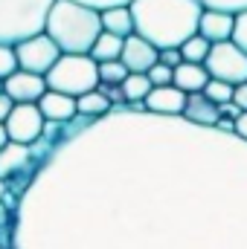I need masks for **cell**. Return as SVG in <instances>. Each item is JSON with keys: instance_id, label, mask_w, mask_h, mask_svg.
Segmentation results:
<instances>
[{"instance_id": "obj_1", "label": "cell", "mask_w": 247, "mask_h": 249, "mask_svg": "<svg viewBox=\"0 0 247 249\" xmlns=\"http://www.w3.org/2000/svg\"><path fill=\"white\" fill-rule=\"evenodd\" d=\"M9 249H247V142L114 107L47 124Z\"/></svg>"}, {"instance_id": "obj_2", "label": "cell", "mask_w": 247, "mask_h": 249, "mask_svg": "<svg viewBox=\"0 0 247 249\" xmlns=\"http://www.w3.org/2000/svg\"><path fill=\"white\" fill-rule=\"evenodd\" d=\"M128 9L134 18V35L145 38L160 53L181 50L192 35H198L204 15L198 0H134Z\"/></svg>"}, {"instance_id": "obj_3", "label": "cell", "mask_w": 247, "mask_h": 249, "mask_svg": "<svg viewBox=\"0 0 247 249\" xmlns=\"http://www.w3.org/2000/svg\"><path fill=\"white\" fill-rule=\"evenodd\" d=\"M44 32L53 38L62 55H90L96 38L102 35V15L76 0H56Z\"/></svg>"}, {"instance_id": "obj_4", "label": "cell", "mask_w": 247, "mask_h": 249, "mask_svg": "<svg viewBox=\"0 0 247 249\" xmlns=\"http://www.w3.org/2000/svg\"><path fill=\"white\" fill-rule=\"evenodd\" d=\"M56 0H0V44L18 47L35 38L47 26V15Z\"/></svg>"}, {"instance_id": "obj_5", "label": "cell", "mask_w": 247, "mask_h": 249, "mask_svg": "<svg viewBox=\"0 0 247 249\" xmlns=\"http://www.w3.org/2000/svg\"><path fill=\"white\" fill-rule=\"evenodd\" d=\"M47 90L82 99L90 90H99V64L90 55H62L47 72Z\"/></svg>"}, {"instance_id": "obj_6", "label": "cell", "mask_w": 247, "mask_h": 249, "mask_svg": "<svg viewBox=\"0 0 247 249\" xmlns=\"http://www.w3.org/2000/svg\"><path fill=\"white\" fill-rule=\"evenodd\" d=\"M204 70L209 72V78L215 81H224L230 87H239V84H247V55L233 44H215L204 61Z\"/></svg>"}, {"instance_id": "obj_7", "label": "cell", "mask_w": 247, "mask_h": 249, "mask_svg": "<svg viewBox=\"0 0 247 249\" xmlns=\"http://www.w3.org/2000/svg\"><path fill=\"white\" fill-rule=\"evenodd\" d=\"M15 58H18V70L23 72H32V75H44L56 67V61L62 58V50L53 44V38L47 32L35 35V38H26L15 47Z\"/></svg>"}, {"instance_id": "obj_8", "label": "cell", "mask_w": 247, "mask_h": 249, "mask_svg": "<svg viewBox=\"0 0 247 249\" xmlns=\"http://www.w3.org/2000/svg\"><path fill=\"white\" fill-rule=\"evenodd\" d=\"M41 160V148L38 145H15L9 142L0 151V180L9 186L12 180H23L21 188L26 186V180L35 174V165ZM18 188V191H21Z\"/></svg>"}, {"instance_id": "obj_9", "label": "cell", "mask_w": 247, "mask_h": 249, "mask_svg": "<svg viewBox=\"0 0 247 249\" xmlns=\"http://www.w3.org/2000/svg\"><path fill=\"white\" fill-rule=\"evenodd\" d=\"M9 142L15 145H38L47 133V122L38 110V105H15V110L6 119Z\"/></svg>"}, {"instance_id": "obj_10", "label": "cell", "mask_w": 247, "mask_h": 249, "mask_svg": "<svg viewBox=\"0 0 247 249\" xmlns=\"http://www.w3.org/2000/svg\"><path fill=\"white\" fill-rule=\"evenodd\" d=\"M3 93L15 102V105H38L47 93V78L44 75H32V72H12L3 81Z\"/></svg>"}, {"instance_id": "obj_11", "label": "cell", "mask_w": 247, "mask_h": 249, "mask_svg": "<svg viewBox=\"0 0 247 249\" xmlns=\"http://www.w3.org/2000/svg\"><path fill=\"white\" fill-rule=\"evenodd\" d=\"M120 61L125 64V70H128V72H134V75H145L154 64L160 61V50H157V47H151L145 38L131 35V38H125Z\"/></svg>"}, {"instance_id": "obj_12", "label": "cell", "mask_w": 247, "mask_h": 249, "mask_svg": "<svg viewBox=\"0 0 247 249\" xmlns=\"http://www.w3.org/2000/svg\"><path fill=\"white\" fill-rule=\"evenodd\" d=\"M233 29H236V15L230 12H218V9H204L201 23H198V35L204 41L215 44H227L233 41Z\"/></svg>"}, {"instance_id": "obj_13", "label": "cell", "mask_w": 247, "mask_h": 249, "mask_svg": "<svg viewBox=\"0 0 247 249\" xmlns=\"http://www.w3.org/2000/svg\"><path fill=\"white\" fill-rule=\"evenodd\" d=\"M186 107V93H181L175 84L169 87H151L145 99V110L154 116H184Z\"/></svg>"}, {"instance_id": "obj_14", "label": "cell", "mask_w": 247, "mask_h": 249, "mask_svg": "<svg viewBox=\"0 0 247 249\" xmlns=\"http://www.w3.org/2000/svg\"><path fill=\"white\" fill-rule=\"evenodd\" d=\"M38 110H41V116H44L47 124H70L76 119V99L47 90L44 99L38 102Z\"/></svg>"}, {"instance_id": "obj_15", "label": "cell", "mask_w": 247, "mask_h": 249, "mask_svg": "<svg viewBox=\"0 0 247 249\" xmlns=\"http://www.w3.org/2000/svg\"><path fill=\"white\" fill-rule=\"evenodd\" d=\"M184 119L189 124H198V127H218L221 110H218V105H212L204 93H195V96H186Z\"/></svg>"}, {"instance_id": "obj_16", "label": "cell", "mask_w": 247, "mask_h": 249, "mask_svg": "<svg viewBox=\"0 0 247 249\" xmlns=\"http://www.w3.org/2000/svg\"><path fill=\"white\" fill-rule=\"evenodd\" d=\"M206 81H209V72L204 70V64H181V67L175 70V78H172V84H175L181 93H186V96L204 93Z\"/></svg>"}, {"instance_id": "obj_17", "label": "cell", "mask_w": 247, "mask_h": 249, "mask_svg": "<svg viewBox=\"0 0 247 249\" xmlns=\"http://www.w3.org/2000/svg\"><path fill=\"white\" fill-rule=\"evenodd\" d=\"M99 15H102V32L117 35V38H123V41L134 35V18H131V9H128V6L105 9V12H99Z\"/></svg>"}, {"instance_id": "obj_18", "label": "cell", "mask_w": 247, "mask_h": 249, "mask_svg": "<svg viewBox=\"0 0 247 249\" xmlns=\"http://www.w3.org/2000/svg\"><path fill=\"white\" fill-rule=\"evenodd\" d=\"M111 110H114V105L102 90H90L82 99H76V116H82V119H102Z\"/></svg>"}, {"instance_id": "obj_19", "label": "cell", "mask_w": 247, "mask_h": 249, "mask_svg": "<svg viewBox=\"0 0 247 249\" xmlns=\"http://www.w3.org/2000/svg\"><path fill=\"white\" fill-rule=\"evenodd\" d=\"M123 38H117V35H108V32H102L99 38H96V44H93V50H90V58L96 64H108V61H120V55H123Z\"/></svg>"}, {"instance_id": "obj_20", "label": "cell", "mask_w": 247, "mask_h": 249, "mask_svg": "<svg viewBox=\"0 0 247 249\" xmlns=\"http://www.w3.org/2000/svg\"><path fill=\"white\" fill-rule=\"evenodd\" d=\"M123 99L125 105H145V99H148V93H151V81H148V75H128L123 81Z\"/></svg>"}, {"instance_id": "obj_21", "label": "cell", "mask_w": 247, "mask_h": 249, "mask_svg": "<svg viewBox=\"0 0 247 249\" xmlns=\"http://www.w3.org/2000/svg\"><path fill=\"white\" fill-rule=\"evenodd\" d=\"M209 50H212L209 41H204L201 35H192L184 47H181V58H184V64H204L206 55H209Z\"/></svg>"}, {"instance_id": "obj_22", "label": "cell", "mask_w": 247, "mask_h": 249, "mask_svg": "<svg viewBox=\"0 0 247 249\" xmlns=\"http://www.w3.org/2000/svg\"><path fill=\"white\" fill-rule=\"evenodd\" d=\"M128 75H131V72L125 70L123 61L99 64V84H102V87H123V81Z\"/></svg>"}, {"instance_id": "obj_23", "label": "cell", "mask_w": 247, "mask_h": 249, "mask_svg": "<svg viewBox=\"0 0 247 249\" xmlns=\"http://www.w3.org/2000/svg\"><path fill=\"white\" fill-rule=\"evenodd\" d=\"M233 90L236 87H230V84H224V81H215V78H209L206 81V87H204V96L212 102V105H227V102H233Z\"/></svg>"}, {"instance_id": "obj_24", "label": "cell", "mask_w": 247, "mask_h": 249, "mask_svg": "<svg viewBox=\"0 0 247 249\" xmlns=\"http://www.w3.org/2000/svg\"><path fill=\"white\" fill-rule=\"evenodd\" d=\"M204 9H218V12H230V15H242L247 12V0H198Z\"/></svg>"}, {"instance_id": "obj_25", "label": "cell", "mask_w": 247, "mask_h": 249, "mask_svg": "<svg viewBox=\"0 0 247 249\" xmlns=\"http://www.w3.org/2000/svg\"><path fill=\"white\" fill-rule=\"evenodd\" d=\"M12 72H18V58H15V47H3L0 44V81H6Z\"/></svg>"}, {"instance_id": "obj_26", "label": "cell", "mask_w": 247, "mask_h": 249, "mask_svg": "<svg viewBox=\"0 0 247 249\" xmlns=\"http://www.w3.org/2000/svg\"><path fill=\"white\" fill-rule=\"evenodd\" d=\"M148 81H151V87H169L172 84V78H175V70H169V67H163V64L157 61L148 72Z\"/></svg>"}, {"instance_id": "obj_27", "label": "cell", "mask_w": 247, "mask_h": 249, "mask_svg": "<svg viewBox=\"0 0 247 249\" xmlns=\"http://www.w3.org/2000/svg\"><path fill=\"white\" fill-rule=\"evenodd\" d=\"M233 44L247 55V12L236 15V29H233Z\"/></svg>"}, {"instance_id": "obj_28", "label": "cell", "mask_w": 247, "mask_h": 249, "mask_svg": "<svg viewBox=\"0 0 247 249\" xmlns=\"http://www.w3.org/2000/svg\"><path fill=\"white\" fill-rule=\"evenodd\" d=\"M82 6H90L96 12H105V9H117V6H131L134 0H76Z\"/></svg>"}, {"instance_id": "obj_29", "label": "cell", "mask_w": 247, "mask_h": 249, "mask_svg": "<svg viewBox=\"0 0 247 249\" xmlns=\"http://www.w3.org/2000/svg\"><path fill=\"white\" fill-rule=\"evenodd\" d=\"M0 235L6 244L12 241V209H6V203H0Z\"/></svg>"}, {"instance_id": "obj_30", "label": "cell", "mask_w": 247, "mask_h": 249, "mask_svg": "<svg viewBox=\"0 0 247 249\" xmlns=\"http://www.w3.org/2000/svg\"><path fill=\"white\" fill-rule=\"evenodd\" d=\"M160 64H163V67H169V70H178V67L184 64L181 50H163V53H160Z\"/></svg>"}, {"instance_id": "obj_31", "label": "cell", "mask_w": 247, "mask_h": 249, "mask_svg": "<svg viewBox=\"0 0 247 249\" xmlns=\"http://www.w3.org/2000/svg\"><path fill=\"white\" fill-rule=\"evenodd\" d=\"M233 105H236L242 113H247V84H239V87L233 90Z\"/></svg>"}, {"instance_id": "obj_32", "label": "cell", "mask_w": 247, "mask_h": 249, "mask_svg": "<svg viewBox=\"0 0 247 249\" xmlns=\"http://www.w3.org/2000/svg\"><path fill=\"white\" fill-rule=\"evenodd\" d=\"M12 110H15V102H12L6 93H0V124H6V119H9Z\"/></svg>"}, {"instance_id": "obj_33", "label": "cell", "mask_w": 247, "mask_h": 249, "mask_svg": "<svg viewBox=\"0 0 247 249\" xmlns=\"http://www.w3.org/2000/svg\"><path fill=\"white\" fill-rule=\"evenodd\" d=\"M218 110H221V119H233V122H236V119L242 116V110H239V107H236L233 102H227V105H221Z\"/></svg>"}, {"instance_id": "obj_34", "label": "cell", "mask_w": 247, "mask_h": 249, "mask_svg": "<svg viewBox=\"0 0 247 249\" xmlns=\"http://www.w3.org/2000/svg\"><path fill=\"white\" fill-rule=\"evenodd\" d=\"M242 142H247V113H242L239 119H236V130H233Z\"/></svg>"}, {"instance_id": "obj_35", "label": "cell", "mask_w": 247, "mask_h": 249, "mask_svg": "<svg viewBox=\"0 0 247 249\" xmlns=\"http://www.w3.org/2000/svg\"><path fill=\"white\" fill-rule=\"evenodd\" d=\"M9 145V133H6V124H0V151Z\"/></svg>"}, {"instance_id": "obj_36", "label": "cell", "mask_w": 247, "mask_h": 249, "mask_svg": "<svg viewBox=\"0 0 247 249\" xmlns=\"http://www.w3.org/2000/svg\"><path fill=\"white\" fill-rule=\"evenodd\" d=\"M6 194H9V186L0 180V203H6Z\"/></svg>"}, {"instance_id": "obj_37", "label": "cell", "mask_w": 247, "mask_h": 249, "mask_svg": "<svg viewBox=\"0 0 247 249\" xmlns=\"http://www.w3.org/2000/svg\"><path fill=\"white\" fill-rule=\"evenodd\" d=\"M0 93H3V81H0Z\"/></svg>"}, {"instance_id": "obj_38", "label": "cell", "mask_w": 247, "mask_h": 249, "mask_svg": "<svg viewBox=\"0 0 247 249\" xmlns=\"http://www.w3.org/2000/svg\"><path fill=\"white\" fill-rule=\"evenodd\" d=\"M0 249H3V247H0Z\"/></svg>"}]
</instances>
